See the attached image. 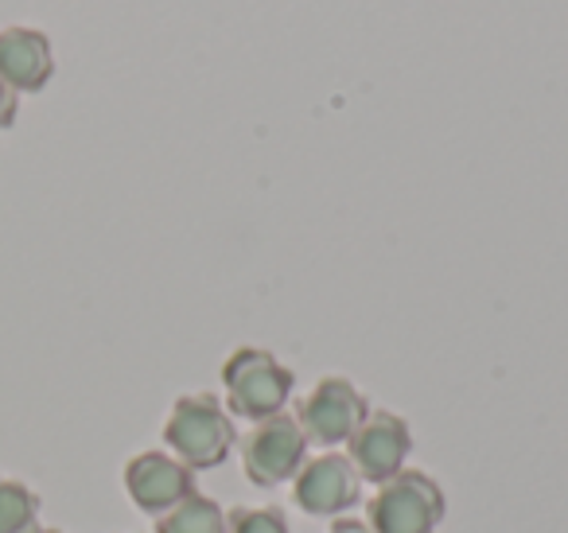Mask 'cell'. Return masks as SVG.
<instances>
[{
    "mask_svg": "<svg viewBox=\"0 0 568 533\" xmlns=\"http://www.w3.org/2000/svg\"><path fill=\"white\" fill-rule=\"evenodd\" d=\"M164 444L191 471H211L230 460L237 447V429L230 409L214 393H183L172 401L164 421Z\"/></svg>",
    "mask_w": 568,
    "mask_h": 533,
    "instance_id": "6da1fadb",
    "label": "cell"
},
{
    "mask_svg": "<svg viewBox=\"0 0 568 533\" xmlns=\"http://www.w3.org/2000/svg\"><path fill=\"white\" fill-rule=\"evenodd\" d=\"M293 370L265 346H237L222 362V390H226L222 405L230 409V416H242L250 424L284 413V405L293 398Z\"/></svg>",
    "mask_w": 568,
    "mask_h": 533,
    "instance_id": "7a4b0ae2",
    "label": "cell"
},
{
    "mask_svg": "<svg viewBox=\"0 0 568 533\" xmlns=\"http://www.w3.org/2000/svg\"><path fill=\"white\" fill-rule=\"evenodd\" d=\"M448 514L444 486L428 471L405 467L394 479L378 483L374 499L366 502L371 533H436Z\"/></svg>",
    "mask_w": 568,
    "mask_h": 533,
    "instance_id": "3957f363",
    "label": "cell"
},
{
    "mask_svg": "<svg viewBox=\"0 0 568 533\" xmlns=\"http://www.w3.org/2000/svg\"><path fill=\"white\" fill-rule=\"evenodd\" d=\"M237 455H242V471L253 486L273 491V486L293 483L296 471L308 460V436H304L296 413H273L265 421L250 424L245 436H237Z\"/></svg>",
    "mask_w": 568,
    "mask_h": 533,
    "instance_id": "277c9868",
    "label": "cell"
},
{
    "mask_svg": "<svg viewBox=\"0 0 568 533\" xmlns=\"http://www.w3.org/2000/svg\"><path fill=\"white\" fill-rule=\"evenodd\" d=\"M413 452V429L402 413L394 409H371L366 421L351 432L347 440V460L363 475V483H386L397 471H405Z\"/></svg>",
    "mask_w": 568,
    "mask_h": 533,
    "instance_id": "5b68a950",
    "label": "cell"
},
{
    "mask_svg": "<svg viewBox=\"0 0 568 533\" xmlns=\"http://www.w3.org/2000/svg\"><path fill=\"white\" fill-rule=\"evenodd\" d=\"M371 405H366L363 390L347 378L332 374V378H320L308 393H304L301 409H296V421H301L304 436L308 444H347L351 432L366 421Z\"/></svg>",
    "mask_w": 568,
    "mask_h": 533,
    "instance_id": "8992f818",
    "label": "cell"
},
{
    "mask_svg": "<svg viewBox=\"0 0 568 533\" xmlns=\"http://www.w3.org/2000/svg\"><path fill=\"white\" fill-rule=\"evenodd\" d=\"M363 499V475L347 452H324L304 460L293 479V502L312 517H343Z\"/></svg>",
    "mask_w": 568,
    "mask_h": 533,
    "instance_id": "52a82bcc",
    "label": "cell"
},
{
    "mask_svg": "<svg viewBox=\"0 0 568 533\" xmlns=\"http://www.w3.org/2000/svg\"><path fill=\"white\" fill-rule=\"evenodd\" d=\"M121 483L125 494L133 499L136 510L160 517L164 510H172L175 502H183L187 494H195V471L183 460H175L172 452H136L133 460L121 471Z\"/></svg>",
    "mask_w": 568,
    "mask_h": 533,
    "instance_id": "ba28073f",
    "label": "cell"
},
{
    "mask_svg": "<svg viewBox=\"0 0 568 533\" xmlns=\"http://www.w3.org/2000/svg\"><path fill=\"white\" fill-rule=\"evenodd\" d=\"M55 74V51L40 28H0V79L17 94H40Z\"/></svg>",
    "mask_w": 568,
    "mask_h": 533,
    "instance_id": "9c48e42d",
    "label": "cell"
},
{
    "mask_svg": "<svg viewBox=\"0 0 568 533\" xmlns=\"http://www.w3.org/2000/svg\"><path fill=\"white\" fill-rule=\"evenodd\" d=\"M222 514L226 510L219 506L206 494H187L183 502H175L172 510L156 517V530L152 533H222Z\"/></svg>",
    "mask_w": 568,
    "mask_h": 533,
    "instance_id": "30bf717a",
    "label": "cell"
},
{
    "mask_svg": "<svg viewBox=\"0 0 568 533\" xmlns=\"http://www.w3.org/2000/svg\"><path fill=\"white\" fill-rule=\"evenodd\" d=\"M40 530V494L12 475H0V533Z\"/></svg>",
    "mask_w": 568,
    "mask_h": 533,
    "instance_id": "8fae6325",
    "label": "cell"
},
{
    "mask_svg": "<svg viewBox=\"0 0 568 533\" xmlns=\"http://www.w3.org/2000/svg\"><path fill=\"white\" fill-rule=\"evenodd\" d=\"M222 533H293L281 506H230L222 514Z\"/></svg>",
    "mask_w": 568,
    "mask_h": 533,
    "instance_id": "7c38bea8",
    "label": "cell"
},
{
    "mask_svg": "<svg viewBox=\"0 0 568 533\" xmlns=\"http://www.w3.org/2000/svg\"><path fill=\"white\" fill-rule=\"evenodd\" d=\"M17 113H20V94L9 87V82L0 79V133H4V129H12Z\"/></svg>",
    "mask_w": 568,
    "mask_h": 533,
    "instance_id": "4fadbf2b",
    "label": "cell"
},
{
    "mask_svg": "<svg viewBox=\"0 0 568 533\" xmlns=\"http://www.w3.org/2000/svg\"><path fill=\"white\" fill-rule=\"evenodd\" d=\"M327 533H371V525L358 522V517H335Z\"/></svg>",
    "mask_w": 568,
    "mask_h": 533,
    "instance_id": "5bb4252c",
    "label": "cell"
},
{
    "mask_svg": "<svg viewBox=\"0 0 568 533\" xmlns=\"http://www.w3.org/2000/svg\"><path fill=\"white\" fill-rule=\"evenodd\" d=\"M36 533H63V530H43V525H40V530H36Z\"/></svg>",
    "mask_w": 568,
    "mask_h": 533,
    "instance_id": "9a60e30c",
    "label": "cell"
}]
</instances>
